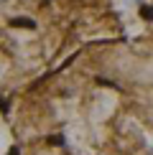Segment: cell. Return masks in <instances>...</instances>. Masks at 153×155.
I'll use <instances>...</instances> for the list:
<instances>
[{"label": "cell", "instance_id": "obj_1", "mask_svg": "<svg viewBox=\"0 0 153 155\" xmlns=\"http://www.w3.org/2000/svg\"><path fill=\"white\" fill-rule=\"evenodd\" d=\"M10 25H25V28H33V21H31V18H13L10 21Z\"/></svg>", "mask_w": 153, "mask_h": 155}, {"label": "cell", "instance_id": "obj_4", "mask_svg": "<svg viewBox=\"0 0 153 155\" xmlns=\"http://www.w3.org/2000/svg\"><path fill=\"white\" fill-rule=\"evenodd\" d=\"M10 155H18V150H15V147H13V153H10Z\"/></svg>", "mask_w": 153, "mask_h": 155}, {"label": "cell", "instance_id": "obj_3", "mask_svg": "<svg viewBox=\"0 0 153 155\" xmlns=\"http://www.w3.org/2000/svg\"><path fill=\"white\" fill-rule=\"evenodd\" d=\"M0 112H8V104H5L3 99H0Z\"/></svg>", "mask_w": 153, "mask_h": 155}, {"label": "cell", "instance_id": "obj_2", "mask_svg": "<svg viewBox=\"0 0 153 155\" xmlns=\"http://www.w3.org/2000/svg\"><path fill=\"white\" fill-rule=\"evenodd\" d=\"M140 15H143V18H153V10L151 8H143V10H140Z\"/></svg>", "mask_w": 153, "mask_h": 155}]
</instances>
